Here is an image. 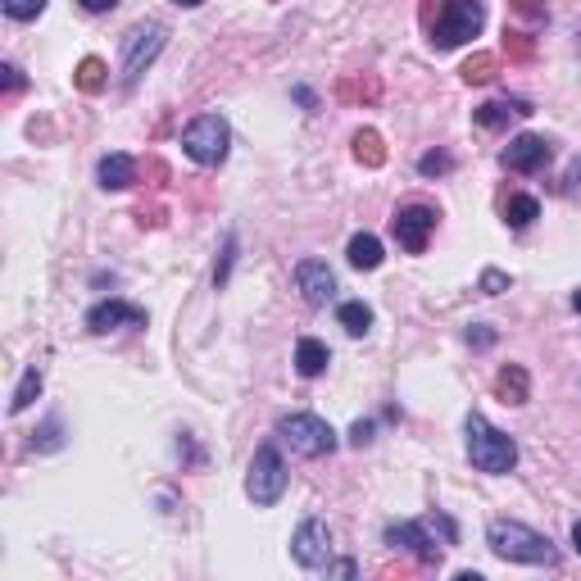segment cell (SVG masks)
Segmentation results:
<instances>
[{
  "label": "cell",
  "mask_w": 581,
  "mask_h": 581,
  "mask_svg": "<svg viewBox=\"0 0 581 581\" xmlns=\"http://www.w3.org/2000/svg\"><path fill=\"white\" fill-rule=\"evenodd\" d=\"M423 28L436 50H454L486 28L482 0H423Z\"/></svg>",
  "instance_id": "obj_1"
},
{
  "label": "cell",
  "mask_w": 581,
  "mask_h": 581,
  "mask_svg": "<svg viewBox=\"0 0 581 581\" xmlns=\"http://www.w3.org/2000/svg\"><path fill=\"white\" fill-rule=\"evenodd\" d=\"M327 572H332V577H355V559H336V563H327Z\"/></svg>",
  "instance_id": "obj_37"
},
{
  "label": "cell",
  "mask_w": 581,
  "mask_h": 581,
  "mask_svg": "<svg viewBox=\"0 0 581 581\" xmlns=\"http://www.w3.org/2000/svg\"><path fill=\"white\" fill-rule=\"evenodd\" d=\"M64 436H60V418H46L41 432H32V450H60Z\"/></svg>",
  "instance_id": "obj_30"
},
{
  "label": "cell",
  "mask_w": 581,
  "mask_h": 581,
  "mask_svg": "<svg viewBox=\"0 0 581 581\" xmlns=\"http://www.w3.org/2000/svg\"><path fill=\"white\" fill-rule=\"evenodd\" d=\"M572 550H577V554H581V518H577V522H572Z\"/></svg>",
  "instance_id": "obj_40"
},
{
  "label": "cell",
  "mask_w": 581,
  "mask_h": 581,
  "mask_svg": "<svg viewBox=\"0 0 581 581\" xmlns=\"http://www.w3.org/2000/svg\"><path fill=\"white\" fill-rule=\"evenodd\" d=\"M463 432H468V459H473L477 473H491V477L513 473V463H518V441H513L509 432L491 427L482 414H468Z\"/></svg>",
  "instance_id": "obj_3"
},
{
  "label": "cell",
  "mask_w": 581,
  "mask_h": 581,
  "mask_svg": "<svg viewBox=\"0 0 581 581\" xmlns=\"http://www.w3.org/2000/svg\"><path fill=\"white\" fill-rule=\"evenodd\" d=\"M41 395V368L32 364V368H23V377H19V386H14V400H10V414H23L32 400Z\"/></svg>",
  "instance_id": "obj_25"
},
{
  "label": "cell",
  "mask_w": 581,
  "mask_h": 581,
  "mask_svg": "<svg viewBox=\"0 0 581 581\" xmlns=\"http://www.w3.org/2000/svg\"><path fill=\"white\" fill-rule=\"evenodd\" d=\"M78 5H82L87 14H109L114 5H119V0H78Z\"/></svg>",
  "instance_id": "obj_38"
},
{
  "label": "cell",
  "mask_w": 581,
  "mask_h": 581,
  "mask_svg": "<svg viewBox=\"0 0 581 581\" xmlns=\"http://www.w3.org/2000/svg\"><path fill=\"white\" fill-rule=\"evenodd\" d=\"M336 323H341L350 336H368V327H373V309H368L364 300H345V305L336 309Z\"/></svg>",
  "instance_id": "obj_23"
},
{
  "label": "cell",
  "mask_w": 581,
  "mask_h": 581,
  "mask_svg": "<svg viewBox=\"0 0 581 581\" xmlns=\"http://www.w3.org/2000/svg\"><path fill=\"white\" fill-rule=\"evenodd\" d=\"M504 55H509L513 64H527L536 55V41H532V32H522V28H509L504 32Z\"/></svg>",
  "instance_id": "obj_26"
},
{
  "label": "cell",
  "mask_w": 581,
  "mask_h": 581,
  "mask_svg": "<svg viewBox=\"0 0 581 581\" xmlns=\"http://www.w3.org/2000/svg\"><path fill=\"white\" fill-rule=\"evenodd\" d=\"M568 182H572V191H577V187H581V159H577V164H572V173H568Z\"/></svg>",
  "instance_id": "obj_41"
},
{
  "label": "cell",
  "mask_w": 581,
  "mask_h": 581,
  "mask_svg": "<svg viewBox=\"0 0 581 581\" xmlns=\"http://www.w3.org/2000/svg\"><path fill=\"white\" fill-rule=\"evenodd\" d=\"M182 150H187V159H196V164L218 168L227 159V150H232V128H227V119L223 114H200V119H191L187 128H182Z\"/></svg>",
  "instance_id": "obj_5"
},
{
  "label": "cell",
  "mask_w": 581,
  "mask_h": 581,
  "mask_svg": "<svg viewBox=\"0 0 581 581\" xmlns=\"http://www.w3.org/2000/svg\"><path fill=\"white\" fill-rule=\"evenodd\" d=\"M509 10H513V14H518V19L536 23V28H545V23H550V14H545V5H532V0H513Z\"/></svg>",
  "instance_id": "obj_31"
},
{
  "label": "cell",
  "mask_w": 581,
  "mask_h": 581,
  "mask_svg": "<svg viewBox=\"0 0 581 581\" xmlns=\"http://www.w3.org/2000/svg\"><path fill=\"white\" fill-rule=\"evenodd\" d=\"M572 309H577V314H581V291H577V296H572Z\"/></svg>",
  "instance_id": "obj_43"
},
{
  "label": "cell",
  "mask_w": 581,
  "mask_h": 581,
  "mask_svg": "<svg viewBox=\"0 0 581 581\" xmlns=\"http://www.w3.org/2000/svg\"><path fill=\"white\" fill-rule=\"evenodd\" d=\"M114 327H146V309L128 305V300H119V296H109V300H100V305L87 309V332L105 336V332H114Z\"/></svg>",
  "instance_id": "obj_11"
},
{
  "label": "cell",
  "mask_w": 581,
  "mask_h": 581,
  "mask_svg": "<svg viewBox=\"0 0 581 581\" xmlns=\"http://www.w3.org/2000/svg\"><path fill=\"white\" fill-rule=\"evenodd\" d=\"M500 291H509V273L486 268V273H482V296H500Z\"/></svg>",
  "instance_id": "obj_32"
},
{
  "label": "cell",
  "mask_w": 581,
  "mask_h": 581,
  "mask_svg": "<svg viewBox=\"0 0 581 581\" xmlns=\"http://www.w3.org/2000/svg\"><path fill=\"white\" fill-rule=\"evenodd\" d=\"M391 232H395V241H400V250L423 255L427 241H432V232H436V209L432 205H404V209H395Z\"/></svg>",
  "instance_id": "obj_8"
},
{
  "label": "cell",
  "mask_w": 581,
  "mask_h": 581,
  "mask_svg": "<svg viewBox=\"0 0 581 581\" xmlns=\"http://www.w3.org/2000/svg\"><path fill=\"white\" fill-rule=\"evenodd\" d=\"M418 173H423V178H445V173H454V155L450 150H427V155L418 159Z\"/></svg>",
  "instance_id": "obj_28"
},
{
  "label": "cell",
  "mask_w": 581,
  "mask_h": 581,
  "mask_svg": "<svg viewBox=\"0 0 581 581\" xmlns=\"http://www.w3.org/2000/svg\"><path fill=\"white\" fill-rule=\"evenodd\" d=\"M296 100H300V105H305V109H314V105H318V100H314V91H309V87H296Z\"/></svg>",
  "instance_id": "obj_39"
},
{
  "label": "cell",
  "mask_w": 581,
  "mask_h": 581,
  "mask_svg": "<svg viewBox=\"0 0 581 581\" xmlns=\"http://www.w3.org/2000/svg\"><path fill=\"white\" fill-rule=\"evenodd\" d=\"M0 73H5V91H10V96H14V91H23V87H28V78H23V69H19V64H5V69H0Z\"/></svg>",
  "instance_id": "obj_34"
},
{
  "label": "cell",
  "mask_w": 581,
  "mask_h": 581,
  "mask_svg": "<svg viewBox=\"0 0 581 581\" xmlns=\"http://www.w3.org/2000/svg\"><path fill=\"white\" fill-rule=\"evenodd\" d=\"M350 146H355V159H359V164H364V168H382V164H386L382 132H373V128H359Z\"/></svg>",
  "instance_id": "obj_21"
},
{
  "label": "cell",
  "mask_w": 581,
  "mask_h": 581,
  "mask_svg": "<svg viewBox=\"0 0 581 581\" xmlns=\"http://www.w3.org/2000/svg\"><path fill=\"white\" fill-rule=\"evenodd\" d=\"M541 218V200L536 196H509L504 200V223L509 227H532Z\"/></svg>",
  "instance_id": "obj_24"
},
{
  "label": "cell",
  "mask_w": 581,
  "mask_h": 581,
  "mask_svg": "<svg viewBox=\"0 0 581 581\" xmlns=\"http://www.w3.org/2000/svg\"><path fill=\"white\" fill-rule=\"evenodd\" d=\"M373 432H377V427H373V423H368V418H359V423H355V427H350V445H359V450H364V445H368V441H373Z\"/></svg>",
  "instance_id": "obj_33"
},
{
  "label": "cell",
  "mask_w": 581,
  "mask_h": 581,
  "mask_svg": "<svg viewBox=\"0 0 581 581\" xmlns=\"http://www.w3.org/2000/svg\"><path fill=\"white\" fill-rule=\"evenodd\" d=\"M296 286H300V296H305V305L323 309L327 300L336 296V273L323 264V259H300V264H296Z\"/></svg>",
  "instance_id": "obj_13"
},
{
  "label": "cell",
  "mask_w": 581,
  "mask_h": 581,
  "mask_svg": "<svg viewBox=\"0 0 581 581\" xmlns=\"http://www.w3.org/2000/svg\"><path fill=\"white\" fill-rule=\"evenodd\" d=\"M246 495L259 504V509H273V504L286 495V463H282V454H277L273 441H264L255 450V459H250Z\"/></svg>",
  "instance_id": "obj_6"
},
{
  "label": "cell",
  "mask_w": 581,
  "mask_h": 581,
  "mask_svg": "<svg viewBox=\"0 0 581 581\" xmlns=\"http://www.w3.org/2000/svg\"><path fill=\"white\" fill-rule=\"evenodd\" d=\"M137 223H141V227H159V223H164V209H159V205H150V209L141 205V209H137Z\"/></svg>",
  "instance_id": "obj_35"
},
{
  "label": "cell",
  "mask_w": 581,
  "mask_h": 581,
  "mask_svg": "<svg viewBox=\"0 0 581 581\" xmlns=\"http://www.w3.org/2000/svg\"><path fill=\"white\" fill-rule=\"evenodd\" d=\"M386 545L409 550L418 563H441V545L427 536L423 522H386Z\"/></svg>",
  "instance_id": "obj_12"
},
{
  "label": "cell",
  "mask_w": 581,
  "mask_h": 581,
  "mask_svg": "<svg viewBox=\"0 0 581 581\" xmlns=\"http://www.w3.org/2000/svg\"><path fill=\"white\" fill-rule=\"evenodd\" d=\"M232 264H237V232H227L223 250H218V264H214V286H218V291H223L227 277H232Z\"/></svg>",
  "instance_id": "obj_27"
},
{
  "label": "cell",
  "mask_w": 581,
  "mask_h": 581,
  "mask_svg": "<svg viewBox=\"0 0 581 581\" xmlns=\"http://www.w3.org/2000/svg\"><path fill=\"white\" fill-rule=\"evenodd\" d=\"M277 436H282L296 454H305V459H323V454L336 450L332 423H323L318 414H286L282 423H277Z\"/></svg>",
  "instance_id": "obj_7"
},
{
  "label": "cell",
  "mask_w": 581,
  "mask_h": 581,
  "mask_svg": "<svg viewBox=\"0 0 581 581\" xmlns=\"http://www.w3.org/2000/svg\"><path fill=\"white\" fill-rule=\"evenodd\" d=\"M178 10H196V5H205V0H173Z\"/></svg>",
  "instance_id": "obj_42"
},
{
  "label": "cell",
  "mask_w": 581,
  "mask_h": 581,
  "mask_svg": "<svg viewBox=\"0 0 581 581\" xmlns=\"http://www.w3.org/2000/svg\"><path fill=\"white\" fill-rule=\"evenodd\" d=\"M554 159V146L545 137H536V132H522V137H513L509 146H504L500 164L509 168V173H541L545 164Z\"/></svg>",
  "instance_id": "obj_10"
},
{
  "label": "cell",
  "mask_w": 581,
  "mask_h": 581,
  "mask_svg": "<svg viewBox=\"0 0 581 581\" xmlns=\"http://www.w3.org/2000/svg\"><path fill=\"white\" fill-rule=\"evenodd\" d=\"M486 545L504 563H527V568H554L559 563V550H554L550 536L532 532L527 522H513V518H495L486 527Z\"/></svg>",
  "instance_id": "obj_2"
},
{
  "label": "cell",
  "mask_w": 581,
  "mask_h": 581,
  "mask_svg": "<svg viewBox=\"0 0 581 581\" xmlns=\"http://www.w3.org/2000/svg\"><path fill=\"white\" fill-rule=\"evenodd\" d=\"M327 364H332V350H327L323 341H314V336H300V345H296V373L300 377H323Z\"/></svg>",
  "instance_id": "obj_19"
},
{
  "label": "cell",
  "mask_w": 581,
  "mask_h": 581,
  "mask_svg": "<svg viewBox=\"0 0 581 581\" xmlns=\"http://www.w3.org/2000/svg\"><path fill=\"white\" fill-rule=\"evenodd\" d=\"M291 554L300 568H327L332 563V527L323 518H305L291 536Z\"/></svg>",
  "instance_id": "obj_9"
},
{
  "label": "cell",
  "mask_w": 581,
  "mask_h": 581,
  "mask_svg": "<svg viewBox=\"0 0 581 581\" xmlns=\"http://www.w3.org/2000/svg\"><path fill=\"white\" fill-rule=\"evenodd\" d=\"M468 345H477V350H486V345H495V332H491V327H482V323H477L473 332H468Z\"/></svg>",
  "instance_id": "obj_36"
},
{
  "label": "cell",
  "mask_w": 581,
  "mask_h": 581,
  "mask_svg": "<svg viewBox=\"0 0 581 581\" xmlns=\"http://www.w3.org/2000/svg\"><path fill=\"white\" fill-rule=\"evenodd\" d=\"M109 82V64L96 60V55H87V60H78V69H73V87L87 91V96H96V91H105Z\"/></svg>",
  "instance_id": "obj_20"
},
{
  "label": "cell",
  "mask_w": 581,
  "mask_h": 581,
  "mask_svg": "<svg viewBox=\"0 0 581 581\" xmlns=\"http://www.w3.org/2000/svg\"><path fill=\"white\" fill-rule=\"evenodd\" d=\"M495 69H500V60H495L491 50H477L473 60H463V69H459V78L468 82V87H486V82L495 78Z\"/></svg>",
  "instance_id": "obj_22"
},
{
  "label": "cell",
  "mask_w": 581,
  "mask_h": 581,
  "mask_svg": "<svg viewBox=\"0 0 581 581\" xmlns=\"http://www.w3.org/2000/svg\"><path fill=\"white\" fill-rule=\"evenodd\" d=\"M527 114H536L527 100H486V105L473 109V123L486 132H500L509 119H527Z\"/></svg>",
  "instance_id": "obj_14"
},
{
  "label": "cell",
  "mask_w": 581,
  "mask_h": 581,
  "mask_svg": "<svg viewBox=\"0 0 581 581\" xmlns=\"http://www.w3.org/2000/svg\"><path fill=\"white\" fill-rule=\"evenodd\" d=\"M96 178H100V187H105V191H128L132 182H137V159L114 150V155H105L96 164Z\"/></svg>",
  "instance_id": "obj_15"
},
{
  "label": "cell",
  "mask_w": 581,
  "mask_h": 581,
  "mask_svg": "<svg viewBox=\"0 0 581 581\" xmlns=\"http://www.w3.org/2000/svg\"><path fill=\"white\" fill-rule=\"evenodd\" d=\"M345 259L359 268V273H373V268H382V241L373 237V232H355L350 237V246H345Z\"/></svg>",
  "instance_id": "obj_18"
},
{
  "label": "cell",
  "mask_w": 581,
  "mask_h": 581,
  "mask_svg": "<svg viewBox=\"0 0 581 581\" xmlns=\"http://www.w3.org/2000/svg\"><path fill=\"white\" fill-rule=\"evenodd\" d=\"M495 395H500L504 404H527V400H532V377H527V368L504 364L500 373H495Z\"/></svg>",
  "instance_id": "obj_17"
},
{
  "label": "cell",
  "mask_w": 581,
  "mask_h": 581,
  "mask_svg": "<svg viewBox=\"0 0 581 581\" xmlns=\"http://www.w3.org/2000/svg\"><path fill=\"white\" fill-rule=\"evenodd\" d=\"M41 10H46V0H5V14H10L14 23H32V19H41Z\"/></svg>",
  "instance_id": "obj_29"
},
{
  "label": "cell",
  "mask_w": 581,
  "mask_h": 581,
  "mask_svg": "<svg viewBox=\"0 0 581 581\" xmlns=\"http://www.w3.org/2000/svg\"><path fill=\"white\" fill-rule=\"evenodd\" d=\"M336 100H345V105H377L382 100V78H373V73H350V78L336 82Z\"/></svg>",
  "instance_id": "obj_16"
},
{
  "label": "cell",
  "mask_w": 581,
  "mask_h": 581,
  "mask_svg": "<svg viewBox=\"0 0 581 581\" xmlns=\"http://www.w3.org/2000/svg\"><path fill=\"white\" fill-rule=\"evenodd\" d=\"M168 46V28L159 19H141L137 28L123 37V55H119V82L123 87H137L141 73L159 60V50Z\"/></svg>",
  "instance_id": "obj_4"
}]
</instances>
